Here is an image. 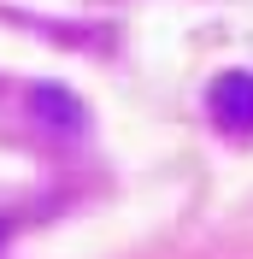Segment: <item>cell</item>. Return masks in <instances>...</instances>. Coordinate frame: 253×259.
Listing matches in <instances>:
<instances>
[{
	"label": "cell",
	"mask_w": 253,
	"mask_h": 259,
	"mask_svg": "<svg viewBox=\"0 0 253 259\" xmlns=\"http://www.w3.org/2000/svg\"><path fill=\"white\" fill-rule=\"evenodd\" d=\"M212 118H218L224 130H253V77H241V71H230V77L212 82Z\"/></svg>",
	"instance_id": "cell-1"
}]
</instances>
